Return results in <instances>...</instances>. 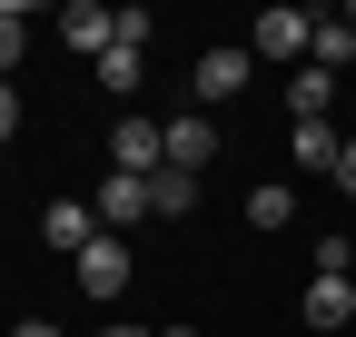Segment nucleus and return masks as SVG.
<instances>
[{
	"mask_svg": "<svg viewBox=\"0 0 356 337\" xmlns=\"http://www.w3.org/2000/svg\"><path fill=\"white\" fill-rule=\"evenodd\" d=\"M307 50H317V10H257V20H248V60L307 70Z\"/></svg>",
	"mask_w": 356,
	"mask_h": 337,
	"instance_id": "nucleus-1",
	"label": "nucleus"
},
{
	"mask_svg": "<svg viewBox=\"0 0 356 337\" xmlns=\"http://www.w3.org/2000/svg\"><path fill=\"white\" fill-rule=\"evenodd\" d=\"M109 168H119V179H159V168H168V130H159V119H119V130H109Z\"/></svg>",
	"mask_w": 356,
	"mask_h": 337,
	"instance_id": "nucleus-2",
	"label": "nucleus"
},
{
	"mask_svg": "<svg viewBox=\"0 0 356 337\" xmlns=\"http://www.w3.org/2000/svg\"><path fill=\"white\" fill-rule=\"evenodd\" d=\"M89 219H99L109 238H129L139 219H159V208H149V179H119V168H109V179H99V198H89Z\"/></svg>",
	"mask_w": 356,
	"mask_h": 337,
	"instance_id": "nucleus-3",
	"label": "nucleus"
},
{
	"mask_svg": "<svg viewBox=\"0 0 356 337\" xmlns=\"http://www.w3.org/2000/svg\"><path fill=\"white\" fill-rule=\"evenodd\" d=\"M70 268H79V288H89V298H119V288H129V238H109V228H99Z\"/></svg>",
	"mask_w": 356,
	"mask_h": 337,
	"instance_id": "nucleus-4",
	"label": "nucleus"
},
{
	"mask_svg": "<svg viewBox=\"0 0 356 337\" xmlns=\"http://www.w3.org/2000/svg\"><path fill=\"white\" fill-rule=\"evenodd\" d=\"M248 70H257V60H248V40H228V50H208V60L188 70V90L218 109V100H238V90H248Z\"/></svg>",
	"mask_w": 356,
	"mask_h": 337,
	"instance_id": "nucleus-5",
	"label": "nucleus"
},
{
	"mask_svg": "<svg viewBox=\"0 0 356 337\" xmlns=\"http://www.w3.org/2000/svg\"><path fill=\"white\" fill-rule=\"evenodd\" d=\"M60 40H70V50H89V60H109V50H119V10L70 0V10H60Z\"/></svg>",
	"mask_w": 356,
	"mask_h": 337,
	"instance_id": "nucleus-6",
	"label": "nucleus"
},
{
	"mask_svg": "<svg viewBox=\"0 0 356 337\" xmlns=\"http://www.w3.org/2000/svg\"><path fill=\"white\" fill-rule=\"evenodd\" d=\"M297 318L317 327V337H337V327L356 318V278H307V298H297Z\"/></svg>",
	"mask_w": 356,
	"mask_h": 337,
	"instance_id": "nucleus-7",
	"label": "nucleus"
},
{
	"mask_svg": "<svg viewBox=\"0 0 356 337\" xmlns=\"http://www.w3.org/2000/svg\"><path fill=\"white\" fill-rule=\"evenodd\" d=\"M40 238H50L60 258H79V248L99 238V219H89V198H50V208H40Z\"/></svg>",
	"mask_w": 356,
	"mask_h": 337,
	"instance_id": "nucleus-8",
	"label": "nucleus"
},
{
	"mask_svg": "<svg viewBox=\"0 0 356 337\" xmlns=\"http://www.w3.org/2000/svg\"><path fill=\"white\" fill-rule=\"evenodd\" d=\"M218 159V130H208V119L188 109V119H168V168H188V179H198V168Z\"/></svg>",
	"mask_w": 356,
	"mask_h": 337,
	"instance_id": "nucleus-9",
	"label": "nucleus"
},
{
	"mask_svg": "<svg viewBox=\"0 0 356 337\" xmlns=\"http://www.w3.org/2000/svg\"><path fill=\"white\" fill-rule=\"evenodd\" d=\"M287 109H297V119H327V109H337V79H327L317 60H307V70H287Z\"/></svg>",
	"mask_w": 356,
	"mask_h": 337,
	"instance_id": "nucleus-10",
	"label": "nucleus"
},
{
	"mask_svg": "<svg viewBox=\"0 0 356 337\" xmlns=\"http://www.w3.org/2000/svg\"><path fill=\"white\" fill-rule=\"evenodd\" d=\"M139 70H149V40H119V50L99 60V90H109V100H129V90H139Z\"/></svg>",
	"mask_w": 356,
	"mask_h": 337,
	"instance_id": "nucleus-11",
	"label": "nucleus"
},
{
	"mask_svg": "<svg viewBox=\"0 0 356 337\" xmlns=\"http://www.w3.org/2000/svg\"><path fill=\"white\" fill-rule=\"evenodd\" d=\"M307 60H317V70L337 79V70L356 60V20H327V10H317V50H307Z\"/></svg>",
	"mask_w": 356,
	"mask_h": 337,
	"instance_id": "nucleus-12",
	"label": "nucleus"
},
{
	"mask_svg": "<svg viewBox=\"0 0 356 337\" xmlns=\"http://www.w3.org/2000/svg\"><path fill=\"white\" fill-rule=\"evenodd\" d=\"M149 208H159V219H188V208H198V179H188V168H159V179H149Z\"/></svg>",
	"mask_w": 356,
	"mask_h": 337,
	"instance_id": "nucleus-13",
	"label": "nucleus"
},
{
	"mask_svg": "<svg viewBox=\"0 0 356 337\" xmlns=\"http://www.w3.org/2000/svg\"><path fill=\"white\" fill-rule=\"evenodd\" d=\"M337 130H327V119H297V168H327V179H337Z\"/></svg>",
	"mask_w": 356,
	"mask_h": 337,
	"instance_id": "nucleus-14",
	"label": "nucleus"
},
{
	"mask_svg": "<svg viewBox=\"0 0 356 337\" xmlns=\"http://www.w3.org/2000/svg\"><path fill=\"white\" fill-rule=\"evenodd\" d=\"M297 219V189H248V228H267V238H277Z\"/></svg>",
	"mask_w": 356,
	"mask_h": 337,
	"instance_id": "nucleus-15",
	"label": "nucleus"
},
{
	"mask_svg": "<svg viewBox=\"0 0 356 337\" xmlns=\"http://www.w3.org/2000/svg\"><path fill=\"white\" fill-rule=\"evenodd\" d=\"M20 50H30V10H20V0H0V79L20 70Z\"/></svg>",
	"mask_w": 356,
	"mask_h": 337,
	"instance_id": "nucleus-16",
	"label": "nucleus"
},
{
	"mask_svg": "<svg viewBox=\"0 0 356 337\" xmlns=\"http://www.w3.org/2000/svg\"><path fill=\"white\" fill-rule=\"evenodd\" d=\"M10 130H20V90L0 79V139H10Z\"/></svg>",
	"mask_w": 356,
	"mask_h": 337,
	"instance_id": "nucleus-17",
	"label": "nucleus"
},
{
	"mask_svg": "<svg viewBox=\"0 0 356 337\" xmlns=\"http://www.w3.org/2000/svg\"><path fill=\"white\" fill-rule=\"evenodd\" d=\"M337 189H346V198H356V139H346V149H337Z\"/></svg>",
	"mask_w": 356,
	"mask_h": 337,
	"instance_id": "nucleus-18",
	"label": "nucleus"
},
{
	"mask_svg": "<svg viewBox=\"0 0 356 337\" xmlns=\"http://www.w3.org/2000/svg\"><path fill=\"white\" fill-rule=\"evenodd\" d=\"M10 337H60V327H50V318H20V327H10Z\"/></svg>",
	"mask_w": 356,
	"mask_h": 337,
	"instance_id": "nucleus-19",
	"label": "nucleus"
},
{
	"mask_svg": "<svg viewBox=\"0 0 356 337\" xmlns=\"http://www.w3.org/2000/svg\"><path fill=\"white\" fill-rule=\"evenodd\" d=\"M159 337H198V327H159Z\"/></svg>",
	"mask_w": 356,
	"mask_h": 337,
	"instance_id": "nucleus-20",
	"label": "nucleus"
},
{
	"mask_svg": "<svg viewBox=\"0 0 356 337\" xmlns=\"http://www.w3.org/2000/svg\"><path fill=\"white\" fill-rule=\"evenodd\" d=\"M99 337H139V327H99Z\"/></svg>",
	"mask_w": 356,
	"mask_h": 337,
	"instance_id": "nucleus-21",
	"label": "nucleus"
},
{
	"mask_svg": "<svg viewBox=\"0 0 356 337\" xmlns=\"http://www.w3.org/2000/svg\"><path fill=\"white\" fill-rule=\"evenodd\" d=\"M346 20H356V10H346Z\"/></svg>",
	"mask_w": 356,
	"mask_h": 337,
	"instance_id": "nucleus-22",
	"label": "nucleus"
}]
</instances>
